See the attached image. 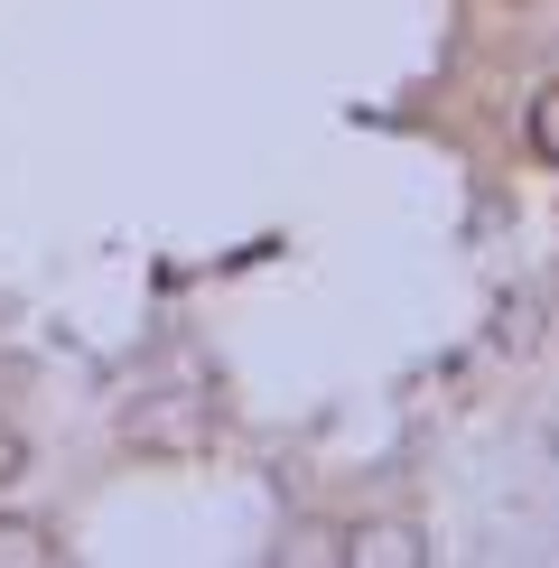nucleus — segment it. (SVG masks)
Returning a JSON list of instances; mask_svg holds the SVG:
<instances>
[{"mask_svg": "<svg viewBox=\"0 0 559 568\" xmlns=\"http://www.w3.org/2000/svg\"><path fill=\"white\" fill-rule=\"evenodd\" d=\"M531 150H541L550 169H559V84L541 93V103H531Z\"/></svg>", "mask_w": 559, "mask_h": 568, "instance_id": "obj_1", "label": "nucleus"}, {"mask_svg": "<svg viewBox=\"0 0 559 568\" xmlns=\"http://www.w3.org/2000/svg\"><path fill=\"white\" fill-rule=\"evenodd\" d=\"M10 559H47V531H19V523H0V568Z\"/></svg>", "mask_w": 559, "mask_h": 568, "instance_id": "obj_2", "label": "nucleus"}, {"mask_svg": "<svg viewBox=\"0 0 559 568\" xmlns=\"http://www.w3.org/2000/svg\"><path fill=\"white\" fill-rule=\"evenodd\" d=\"M0 476H19V438L10 429H0Z\"/></svg>", "mask_w": 559, "mask_h": 568, "instance_id": "obj_3", "label": "nucleus"}]
</instances>
